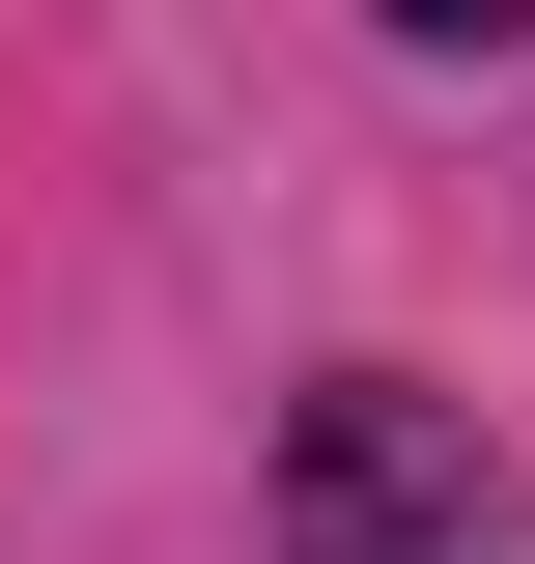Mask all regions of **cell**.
Wrapping results in <instances>:
<instances>
[{
  "mask_svg": "<svg viewBox=\"0 0 535 564\" xmlns=\"http://www.w3.org/2000/svg\"><path fill=\"white\" fill-rule=\"evenodd\" d=\"M423 480H451V423H395V395H338V423H310V508H423Z\"/></svg>",
  "mask_w": 535,
  "mask_h": 564,
  "instance_id": "cell-1",
  "label": "cell"
},
{
  "mask_svg": "<svg viewBox=\"0 0 535 564\" xmlns=\"http://www.w3.org/2000/svg\"><path fill=\"white\" fill-rule=\"evenodd\" d=\"M395 29H423V57H479V29H535V0H395Z\"/></svg>",
  "mask_w": 535,
  "mask_h": 564,
  "instance_id": "cell-2",
  "label": "cell"
}]
</instances>
